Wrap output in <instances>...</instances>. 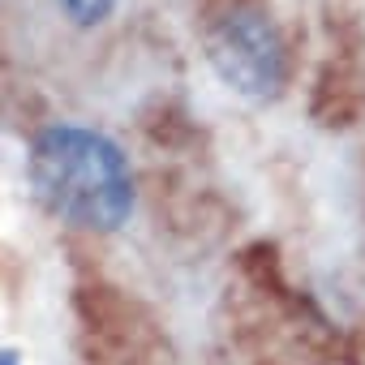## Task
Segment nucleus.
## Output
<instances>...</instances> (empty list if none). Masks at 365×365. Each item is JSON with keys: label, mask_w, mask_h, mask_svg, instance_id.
<instances>
[{"label": "nucleus", "mask_w": 365, "mask_h": 365, "mask_svg": "<svg viewBox=\"0 0 365 365\" xmlns=\"http://www.w3.org/2000/svg\"><path fill=\"white\" fill-rule=\"evenodd\" d=\"M207 61L215 78L241 99L271 103L288 86V43L258 0H232L207 22Z\"/></svg>", "instance_id": "nucleus-2"}, {"label": "nucleus", "mask_w": 365, "mask_h": 365, "mask_svg": "<svg viewBox=\"0 0 365 365\" xmlns=\"http://www.w3.org/2000/svg\"><path fill=\"white\" fill-rule=\"evenodd\" d=\"M0 365H22V352L18 348H0Z\"/></svg>", "instance_id": "nucleus-4"}, {"label": "nucleus", "mask_w": 365, "mask_h": 365, "mask_svg": "<svg viewBox=\"0 0 365 365\" xmlns=\"http://www.w3.org/2000/svg\"><path fill=\"white\" fill-rule=\"evenodd\" d=\"M26 176L35 202L82 232L125 228L138 202V180L120 142L78 120H56L35 133Z\"/></svg>", "instance_id": "nucleus-1"}, {"label": "nucleus", "mask_w": 365, "mask_h": 365, "mask_svg": "<svg viewBox=\"0 0 365 365\" xmlns=\"http://www.w3.org/2000/svg\"><path fill=\"white\" fill-rule=\"evenodd\" d=\"M120 0H56V9L73 22V26H99L116 14Z\"/></svg>", "instance_id": "nucleus-3"}]
</instances>
